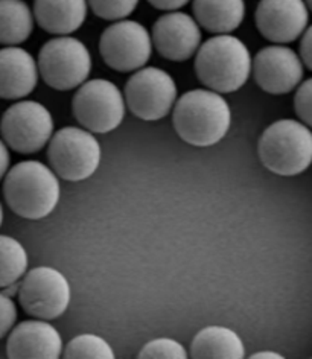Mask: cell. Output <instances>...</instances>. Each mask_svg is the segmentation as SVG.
<instances>
[{
  "mask_svg": "<svg viewBox=\"0 0 312 359\" xmlns=\"http://www.w3.org/2000/svg\"><path fill=\"white\" fill-rule=\"evenodd\" d=\"M172 122L178 137L192 147H213L227 136L231 110L221 93L209 88L191 90L174 105Z\"/></svg>",
  "mask_w": 312,
  "mask_h": 359,
  "instance_id": "cell-1",
  "label": "cell"
},
{
  "mask_svg": "<svg viewBox=\"0 0 312 359\" xmlns=\"http://www.w3.org/2000/svg\"><path fill=\"white\" fill-rule=\"evenodd\" d=\"M60 195L58 175L41 161H20L5 175V201L8 208L25 219L49 217L60 203Z\"/></svg>",
  "mask_w": 312,
  "mask_h": 359,
  "instance_id": "cell-2",
  "label": "cell"
},
{
  "mask_svg": "<svg viewBox=\"0 0 312 359\" xmlns=\"http://www.w3.org/2000/svg\"><path fill=\"white\" fill-rule=\"evenodd\" d=\"M200 83L218 93H235L252 75V53L243 40L231 34H217L195 53Z\"/></svg>",
  "mask_w": 312,
  "mask_h": 359,
  "instance_id": "cell-3",
  "label": "cell"
},
{
  "mask_svg": "<svg viewBox=\"0 0 312 359\" xmlns=\"http://www.w3.org/2000/svg\"><path fill=\"white\" fill-rule=\"evenodd\" d=\"M257 152L270 172L282 177L299 175L312 165V131L299 121H278L262 133Z\"/></svg>",
  "mask_w": 312,
  "mask_h": 359,
  "instance_id": "cell-4",
  "label": "cell"
},
{
  "mask_svg": "<svg viewBox=\"0 0 312 359\" xmlns=\"http://www.w3.org/2000/svg\"><path fill=\"white\" fill-rule=\"evenodd\" d=\"M37 66L40 76L50 88L67 92L78 88L90 76L92 55L81 40L58 35L43 44Z\"/></svg>",
  "mask_w": 312,
  "mask_h": 359,
  "instance_id": "cell-5",
  "label": "cell"
},
{
  "mask_svg": "<svg viewBox=\"0 0 312 359\" xmlns=\"http://www.w3.org/2000/svg\"><path fill=\"white\" fill-rule=\"evenodd\" d=\"M101 145L86 128L66 127L49 140L48 158L50 169L67 182L90 178L101 165Z\"/></svg>",
  "mask_w": 312,
  "mask_h": 359,
  "instance_id": "cell-6",
  "label": "cell"
},
{
  "mask_svg": "<svg viewBox=\"0 0 312 359\" xmlns=\"http://www.w3.org/2000/svg\"><path fill=\"white\" fill-rule=\"evenodd\" d=\"M72 111L83 128L95 134H105L122 123L127 104L123 93L111 81L90 79L78 87Z\"/></svg>",
  "mask_w": 312,
  "mask_h": 359,
  "instance_id": "cell-7",
  "label": "cell"
},
{
  "mask_svg": "<svg viewBox=\"0 0 312 359\" xmlns=\"http://www.w3.org/2000/svg\"><path fill=\"white\" fill-rule=\"evenodd\" d=\"M125 104L136 118L154 122L166 118L177 102L174 78L158 67H142L125 84Z\"/></svg>",
  "mask_w": 312,
  "mask_h": 359,
  "instance_id": "cell-8",
  "label": "cell"
},
{
  "mask_svg": "<svg viewBox=\"0 0 312 359\" xmlns=\"http://www.w3.org/2000/svg\"><path fill=\"white\" fill-rule=\"evenodd\" d=\"M0 133L8 148L26 156L35 154L53 136V118L43 104L20 101L4 113Z\"/></svg>",
  "mask_w": 312,
  "mask_h": 359,
  "instance_id": "cell-9",
  "label": "cell"
},
{
  "mask_svg": "<svg viewBox=\"0 0 312 359\" xmlns=\"http://www.w3.org/2000/svg\"><path fill=\"white\" fill-rule=\"evenodd\" d=\"M72 299L70 283L58 269L39 266L26 271L19 288V302L28 316L55 320L65 313Z\"/></svg>",
  "mask_w": 312,
  "mask_h": 359,
  "instance_id": "cell-10",
  "label": "cell"
},
{
  "mask_svg": "<svg viewBox=\"0 0 312 359\" xmlns=\"http://www.w3.org/2000/svg\"><path fill=\"white\" fill-rule=\"evenodd\" d=\"M104 62L116 72H136L145 67L153 53V39L144 25L136 20H116L100 40Z\"/></svg>",
  "mask_w": 312,
  "mask_h": 359,
  "instance_id": "cell-11",
  "label": "cell"
},
{
  "mask_svg": "<svg viewBox=\"0 0 312 359\" xmlns=\"http://www.w3.org/2000/svg\"><path fill=\"white\" fill-rule=\"evenodd\" d=\"M300 55L283 44L266 46L256 53L252 70L256 84L270 95H287L297 88L305 75Z\"/></svg>",
  "mask_w": 312,
  "mask_h": 359,
  "instance_id": "cell-12",
  "label": "cell"
},
{
  "mask_svg": "<svg viewBox=\"0 0 312 359\" xmlns=\"http://www.w3.org/2000/svg\"><path fill=\"white\" fill-rule=\"evenodd\" d=\"M309 23L305 0H261L256 8V26L264 39L276 44L301 37Z\"/></svg>",
  "mask_w": 312,
  "mask_h": 359,
  "instance_id": "cell-13",
  "label": "cell"
},
{
  "mask_svg": "<svg viewBox=\"0 0 312 359\" xmlns=\"http://www.w3.org/2000/svg\"><path fill=\"white\" fill-rule=\"evenodd\" d=\"M153 46L169 61L191 60L201 46V26L192 15L168 11L153 26Z\"/></svg>",
  "mask_w": 312,
  "mask_h": 359,
  "instance_id": "cell-14",
  "label": "cell"
},
{
  "mask_svg": "<svg viewBox=\"0 0 312 359\" xmlns=\"http://www.w3.org/2000/svg\"><path fill=\"white\" fill-rule=\"evenodd\" d=\"M6 355L13 359H57L62 355V339L60 332L46 320H28L10 332Z\"/></svg>",
  "mask_w": 312,
  "mask_h": 359,
  "instance_id": "cell-15",
  "label": "cell"
},
{
  "mask_svg": "<svg viewBox=\"0 0 312 359\" xmlns=\"http://www.w3.org/2000/svg\"><path fill=\"white\" fill-rule=\"evenodd\" d=\"M37 61L19 46L0 49V97L17 101L29 96L39 84Z\"/></svg>",
  "mask_w": 312,
  "mask_h": 359,
  "instance_id": "cell-16",
  "label": "cell"
},
{
  "mask_svg": "<svg viewBox=\"0 0 312 359\" xmlns=\"http://www.w3.org/2000/svg\"><path fill=\"white\" fill-rule=\"evenodd\" d=\"M87 0H35L34 19L43 31L53 35H70L84 25Z\"/></svg>",
  "mask_w": 312,
  "mask_h": 359,
  "instance_id": "cell-17",
  "label": "cell"
},
{
  "mask_svg": "<svg viewBox=\"0 0 312 359\" xmlns=\"http://www.w3.org/2000/svg\"><path fill=\"white\" fill-rule=\"evenodd\" d=\"M195 20L212 34H231L245 19L244 0H194Z\"/></svg>",
  "mask_w": 312,
  "mask_h": 359,
  "instance_id": "cell-18",
  "label": "cell"
},
{
  "mask_svg": "<svg viewBox=\"0 0 312 359\" xmlns=\"http://www.w3.org/2000/svg\"><path fill=\"white\" fill-rule=\"evenodd\" d=\"M191 356L197 359H240L245 356V348L236 332L222 326H208L192 339Z\"/></svg>",
  "mask_w": 312,
  "mask_h": 359,
  "instance_id": "cell-19",
  "label": "cell"
},
{
  "mask_svg": "<svg viewBox=\"0 0 312 359\" xmlns=\"http://www.w3.org/2000/svg\"><path fill=\"white\" fill-rule=\"evenodd\" d=\"M34 13L23 0H0V44L19 46L34 31Z\"/></svg>",
  "mask_w": 312,
  "mask_h": 359,
  "instance_id": "cell-20",
  "label": "cell"
},
{
  "mask_svg": "<svg viewBox=\"0 0 312 359\" xmlns=\"http://www.w3.org/2000/svg\"><path fill=\"white\" fill-rule=\"evenodd\" d=\"M28 271V253L19 241L0 235V290L13 288Z\"/></svg>",
  "mask_w": 312,
  "mask_h": 359,
  "instance_id": "cell-21",
  "label": "cell"
},
{
  "mask_svg": "<svg viewBox=\"0 0 312 359\" xmlns=\"http://www.w3.org/2000/svg\"><path fill=\"white\" fill-rule=\"evenodd\" d=\"M62 356L69 359H113L114 352L104 338L93 334H84L75 337L65 348H62Z\"/></svg>",
  "mask_w": 312,
  "mask_h": 359,
  "instance_id": "cell-22",
  "label": "cell"
},
{
  "mask_svg": "<svg viewBox=\"0 0 312 359\" xmlns=\"http://www.w3.org/2000/svg\"><path fill=\"white\" fill-rule=\"evenodd\" d=\"M87 4L100 19L116 22L135 13L139 0H87Z\"/></svg>",
  "mask_w": 312,
  "mask_h": 359,
  "instance_id": "cell-23",
  "label": "cell"
},
{
  "mask_svg": "<svg viewBox=\"0 0 312 359\" xmlns=\"http://www.w3.org/2000/svg\"><path fill=\"white\" fill-rule=\"evenodd\" d=\"M139 358H162V359H186V348L171 338H157L149 341L139 352Z\"/></svg>",
  "mask_w": 312,
  "mask_h": 359,
  "instance_id": "cell-24",
  "label": "cell"
},
{
  "mask_svg": "<svg viewBox=\"0 0 312 359\" xmlns=\"http://www.w3.org/2000/svg\"><path fill=\"white\" fill-rule=\"evenodd\" d=\"M294 110L299 119L312 128V78L297 87L294 96Z\"/></svg>",
  "mask_w": 312,
  "mask_h": 359,
  "instance_id": "cell-25",
  "label": "cell"
},
{
  "mask_svg": "<svg viewBox=\"0 0 312 359\" xmlns=\"http://www.w3.org/2000/svg\"><path fill=\"white\" fill-rule=\"evenodd\" d=\"M17 321V308L13 299L6 292H0V338L6 337L13 330Z\"/></svg>",
  "mask_w": 312,
  "mask_h": 359,
  "instance_id": "cell-26",
  "label": "cell"
},
{
  "mask_svg": "<svg viewBox=\"0 0 312 359\" xmlns=\"http://www.w3.org/2000/svg\"><path fill=\"white\" fill-rule=\"evenodd\" d=\"M300 58L309 70H312V26L306 28V31L301 34L300 41Z\"/></svg>",
  "mask_w": 312,
  "mask_h": 359,
  "instance_id": "cell-27",
  "label": "cell"
},
{
  "mask_svg": "<svg viewBox=\"0 0 312 359\" xmlns=\"http://www.w3.org/2000/svg\"><path fill=\"white\" fill-rule=\"evenodd\" d=\"M189 2L191 0H148L151 6H154L156 10L160 11H177Z\"/></svg>",
  "mask_w": 312,
  "mask_h": 359,
  "instance_id": "cell-28",
  "label": "cell"
},
{
  "mask_svg": "<svg viewBox=\"0 0 312 359\" xmlns=\"http://www.w3.org/2000/svg\"><path fill=\"white\" fill-rule=\"evenodd\" d=\"M10 163H11L10 149H8V145L4 142V139H0V182L5 178L8 169H10Z\"/></svg>",
  "mask_w": 312,
  "mask_h": 359,
  "instance_id": "cell-29",
  "label": "cell"
},
{
  "mask_svg": "<svg viewBox=\"0 0 312 359\" xmlns=\"http://www.w3.org/2000/svg\"><path fill=\"white\" fill-rule=\"evenodd\" d=\"M250 358H255V359H259V358H278V359H280L283 356L279 355V353H276V352H269V350H266V352H257V353L252 355Z\"/></svg>",
  "mask_w": 312,
  "mask_h": 359,
  "instance_id": "cell-30",
  "label": "cell"
},
{
  "mask_svg": "<svg viewBox=\"0 0 312 359\" xmlns=\"http://www.w3.org/2000/svg\"><path fill=\"white\" fill-rule=\"evenodd\" d=\"M2 222H4V208H2V203H0V227H2Z\"/></svg>",
  "mask_w": 312,
  "mask_h": 359,
  "instance_id": "cell-31",
  "label": "cell"
},
{
  "mask_svg": "<svg viewBox=\"0 0 312 359\" xmlns=\"http://www.w3.org/2000/svg\"><path fill=\"white\" fill-rule=\"evenodd\" d=\"M305 4H306V6H308V10L312 11V0H305Z\"/></svg>",
  "mask_w": 312,
  "mask_h": 359,
  "instance_id": "cell-32",
  "label": "cell"
}]
</instances>
